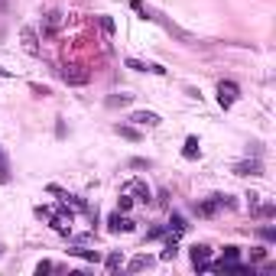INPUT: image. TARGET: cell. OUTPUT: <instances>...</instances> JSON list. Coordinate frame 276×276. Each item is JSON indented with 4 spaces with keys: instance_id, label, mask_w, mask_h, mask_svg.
<instances>
[{
    "instance_id": "cell-25",
    "label": "cell",
    "mask_w": 276,
    "mask_h": 276,
    "mask_svg": "<svg viewBox=\"0 0 276 276\" xmlns=\"http://www.w3.org/2000/svg\"><path fill=\"white\" fill-rule=\"evenodd\" d=\"M52 205H36V218H39V221H49V218H52Z\"/></svg>"
},
{
    "instance_id": "cell-28",
    "label": "cell",
    "mask_w": 276,
    "mask_h": 276,
    "mask_svg": "<svg viewBox=\"0 0 276 276\" xmlns=\"http://www.w3.org/2000/svg\"><path fill=\"white\" fill-rule=\"evenodd\" d=\"M97 23H101V30H104L107 36L114 32V20H111V16H101V20H97Z\"/></svg>"
},
{
    "instance_id": "cell-31",
    "label": "cell",
    "mask_w": 276,
    "mask_h": 276,
    "mask_svg": "<svg viewBox=\"0 0 276 276\" xmlns=\"http://www.w3.org/2000/svg\"><path fill=\"white\" fill-rule=\"evenodd\" d=\"M250 257H254V260H263V257H266V247H254V250H250Z\"/></svg>"
},
{
    "instance_id": "cell-18",
    "label": "cell",
    "mask_w": 276,
    "mask_h": 276,
    "mask_svg": "<svg viewBox=\"0 0 276 276\" xmlns=\"http://www.w3.org/2000/svg\"><path fill=\"white\" fill-rule=\"evenodd\" d=\"M104 263H107V270H120V266H124V254H120V250H114V254L104 257Z\"/></svg>"
},
{
    "instance_id": "cell-7",
    "label": "cell",
    "mask_w": 276,
    "mask_h": 276,
    "mask_svg": "<svg viewBox=\"0 0 276 276\" xmlns=\"http://www.w3.org/2000/svg\"><path fill=\"white\" fill-rule=\"evenodd\" d=\"M124 65L127 68H133V72H153V75H166V68L156 62H140V59H124Z\"/></svg>"
},
{
    "instance_id": "cell-4",
    "label": "cell",
    "mask_w": 276,
    "mask_h": 276,
    "mask_svg": "<svg viewBox=\"0 0 276 276\" xmlns=\"http://www.w3.org/2000/svg\"><path fill=\"white\" fill-rule=\"evenodd\" d=\"M237 97L241 95H237V85H234V81H221V85H218V104H221L224 111H227Z\"/></svg>"
},
{
    "instance_id": "cell-24",
    "label": "cell",
    "mask_w": 276,
    "mask_h": 276,
    "mask_svg": "<svg viewBox=\"0 0 276 276\" xmlns=\"http://www.w3.org/2000/svg\"><path fill=\"white\" fill-rule=\"evenodd\" d=\"M250 211H254L257 218H273V214H276V205L266 202V205H260V208H250Z\"/></svg>"
},
{
    "instance_id": "cell-13",
    "label": "cell",
    "mask_w": 276,
    "mask_h": 276,
    "mask_svg": "<svg viewBox=\"0 0 276 276\" xmlns=\"http://www.w3.org/2000/svg\"><path fill=\"white\" fill-rule=\"evenodd\" d=\"M23 49H26V52H39V43H36V30H32V26H23Z\"/></svg>"
},
{
    "instance_id": "cell-26",
    "label": "cell",
    "mask_w": 276,
    "mask_h": 276,
    "mask_svg": "<svg viewBox=\"0 0 276 276\" xmlns=\"http://www.w3.org/2000/svg\"><path fill=\"white\" fill-rule=\"evenodd\" d=\"M30 91H32L36 97H49V95H52V88H46V85H36V81H30Z\"/></svg>"
},
{
    "instance_id": "cell-3",
    "label": "cell",
    "mask_w": 276,
    "mask_h": 276,
    "mask_svg": "<svg viewBox=\"0 0 276 276\" xmlns=\"http://www.w3.org/2000/svg\"><path fill=\"white\" fill-rule=\"evenodd\" d=\"M133 227H137V221L127 218L124 211H114L111 218H107V231H114V234H130Z\"/></svg>"
},
{
    "instance_id": "cell-22",
    "label": "cell",
    "mask_w": 276,
    "mask_h": 276,
    "mask_svg": "<svg viewBox=\"0 0 276 276\" xmlns=\"http://www.w3.org/2000/svg\"><path fill=\"white\" fill-rule=\"evenodd\" d=\"M130 208H133V198H130V192H120V198H117V211L127 214Z\"/></svg>"
},
{
    "instance_id": "cell-27",
    "label": "cell",
    "mask_w": 276,
    "mask_h": 276,
    "mask_svg": "<svg viewBox=\"0 0 276 276\" xmlns=\"http://www.w3.org/2000/svg\"><path fill=\"white\" fill-rule=\"evenodd\" d=\"M166 231H169V224H160V227H153V231H146V237H149V241H156V237H162Z\"/></svg>"
},
{
    "instance_id": "cell-16",
    "label": "cell",
    "mask_w": 276,
    "mask_h": 276,
    "mask_svg": "<svg viewBox=\"0 0 276 276\" xmlns=\"http://www.w3.org/2000/svg\"><path fill=\"white\" fill-rule=\"evenodd\" d=\"M10 179H13V172H10V160H7V153H3V146H0V185H7Z\"/></svg>"
},
{
    "instance_id": "cell-33",
    "label": "cell",
    "mask_w": 276,
    "mask_h": 276,
    "mask_svg": "<svg viewBox=\"0 0 276 276\" xmlns=\"http://www.w3.org/2000/svg\"><path fill=\"white\" fill-rule=\"evenodd\" d=\"M0 257H3V244H0Z\"/></svg>"
},
{
    "instance_id": "cell-9",
    "label": "cell",
    "mask_w": 276,
    "mask_h": 276,
    "mask_svg": "<svg viewBox=\"0 0 276 276\" xmlns=\"http://www.w3.org/2000/svg\"><path fill=\"white\" fill-rule=\"evenodd\" d=\"M208 257H211V247L208 244H195L192 247V263H195V270H198L202 263H208Z\"/></svg>"
},
{
    "instance_id": "cell-14",
    "label": "cell",
    "mask_w": 276,
    "mask_h": 276,
    "mask_svg": "<svg viewBox=\"0 0 276 276\" xmlns=\"http://www.w3.org/2000/svg\"><path fill=\"white\" fill-rule=\"evenodd\" d=\"M68 254H72V257H81V260H88V263H97V260H101L97 250H88V247H81V244H75Z\"/></svg>"
},
{
    "instance_id": "cell-1",
    "label": "cell",
    "mask_w": 276,
    "mask_h": 276,
    "mask_svg": "<svg viewBox=\"0 0 276 276\" xmlns=\"http://www.w3.org/2000/svg\"><path fill=\"white\" fill-rule=\"evenodd\" d=\"M49 224H52V231H59L62 237H68V234H72V224H75V214L68 211V205H62V208H55L52 211Z\"/></svg>"
},
{
    "instance_id": "cell-2",
    "label": "cell",
    "mask_w": 276,
    "mask_h": 276,
    "mask_svg": "<svg viewBox=\"0 0 276 276\" xmlns=\"http://www.w3.org/2000/svg\"><path fill=\"white\" fill-rule=\"evenodd\" d=\"M149 20L162 23V30L169 32V36H176V39H182V43H195V36H192V32H185V30H182V26H176V23H172V20H166L162 13H153V10H149Z\"/></svg>"
},
{
    "instance_id": "cell-8",
    "label": "cell",
    "mask_w": 276,
    "mask_h": 276,
    "mask_svg": "<svg viewBox=\"0 0 276 276\" xmlns=\"http://www.w3.org/2000/svg\"><path fill=\"white\" fill-rule=\"evenodd\" d=\"M62 13L59 10H52V13H46V20H43V36H55L59 32V26H62Z\"/></svg>"
},
{
    "instance_id": "cell-5",
    "label": "cell",
    "mask_w": 276,
    "mask_h": 276,
    "mask_svg": "<svg viewBox=\"0 0 276 276\" xmlns=\"http://www.w3.org/2000/svg\"><path fill=\"white\" fill-rule=\"evenodd\" d=\"M130 120H133V124H140V127H160V124H162V117L156 114V111H133V114H130Z\"/></svg>"
},
{
    "instance_id": "cell-12",
    "label": "cell",
    "mask_w": 276,
    "mask_h": 276,
    "mask_svg": "<svg viewBox=\"0 0 276 276\" xmlns=\"http://www.w3.org/2000/svg\"><path fill=\"white\" fill-rule=\"evenodd\" d=\"M182 156H185V160H198V156H202V146H198V137H185V146H182Z\"/></svg>"
},
{
    "instance_id": "cell-10",
    "label": "cell",
    "mask_w": 276,
    "mask_h": 276,
    "mask_svg": "<svg viewBox=\"0 0 276 276\" xmlns=\"http://www.w3.org/2000/svg\"><path fill=\"white\" fill-rule=\"evenodd\" d=\"M62 78H65V85H85V81H88V72H75V65H72V68L65 65V68H62Z\"/></svg>"
},
{
    "instance_id": "cell-19",
    "label": "cell",
    "mask_w": 276,
    "mask_h": 276,
    "mask_svg": "<svg viewBox=\"0 0 276 276\" xmlns=\"http://www.w3.org/2000/svg\"><path fill=\"white\" fill-rule=\"evenodd\" d=\"M117 133H120V137H124V140H140V130L137 127H127V124H117Z\"/></svg>"
},
{
    "instance_id": "cell-11",
    "label": "cell",
    "mask_w": 276,
    "mask_h": 276,
    "mask_svg": "<svg viewBox=\"0 0 276 276\" xmlns=\"http://www.w3.org/2000/svg\"><path fill=\"white\" fill-rule=\"evenodd\" d=\"M124 192H130V195H140V202H149V195H153V192H149V185H146V182H140V179H133Z\"/></svg>"
},
{
    "instance_id": "cell-29",
    "label": "cell",
    "mask_w": 276,
    "mask_h": 276,
    "mask_svg": "<svg viewBox=\"0 0 276 276\" xmlns=\"http://www.w3.org/2000/svg\"><path fill=\"white\" fill-rule=\"evenodd\" d=\"M149 166H153L149 160H130V169H149Z\"/></svg>"
},
{
    "instance_id": "cell-15",
    "label": "cell",
    "mask_w": 276,
    "mask_h": 276,
    "mask_svg": "<svg viewBox=\"0 0 276 276\" xmlns=\"http://www.w3.org/2000/svg\"><path fill=\"white\" fill-rule=\"evenodd\" d=\"M153 263H156V260H153V257H146V254H143V257H133V260H130V263H127V270H130V273H140V270H149V266H153Z\"/></svg>"
},
{
    "instance_id": "cell-20",
    "label": "cell",
    "mask_w": 276,
    "mask_h": 276,
    "mask_svg": "<svg viewBox=\"0 0 276 276\" xmlns=\"http://www.w3.org/2000/svg\"><path fill=\"white\" fill-rule=\"evenodd\" d=\"M185 227H189V224H185V218H182V214H172V218H169V231H172V234H182Z\"/></svg>"
},
{
    "instance_id": "cell-6",
    "label": "cell",
    "mask_w": 276,
    "mask_h": 276,
    "mask_svg": "<svg viewBox=\"0 0 276 276\" xmlns=\"http://www.w3.org/2000/svg\"><path fill=\"white\" fill-rule=\"evenodd\" d=\"M234 176H263V162L260 160H244L234 166Z\"/></svg>"
},
{
    "instance_id": "cell-21",
    "label": "cell",
    "mask_w": 276,
    "mask_h": 276,
    "mask_svg": "<svg viewBox=\"0 0 276 276\" xmlns=\"http://www.w3.org/2000/svg\"><path fill=\"white\" fill-rule=\"evenodd\" d=\"M130 101H133L130 95H111V97H107V107H127Z\"/></svg>"
},
{
    "instance_id": "cell-17",
    "label": "cell",
    "mask_w": 276,
    "mask_h": 276,
    "mask_svg": "<svg viewBox=\"0 0 276 276\" xmlns=\"http://www.w3.org/2000/svg\"><path fill=\"white\" fill-rule=\"evenodd\" d=\"M195 211L202 214V218H214V214H218V202H214V195H211V198H208V202L195 205Z\"/></svg>"
},
{
    "instance_id": "cell-23",
    "label": "cell",
    "mask_w": 276,
    "mask_h": 276,
    "mask_svg": "<svg viewBox=\"0 0 276 276\" xmlns=\"http://www.w3.org/2000/svg\"><path fill=\"white\" fill-rule=\"evenodd\" d=\"M257 234H260L263 241H270V244L276 241V227H273V224H260V227H257Z\"/></svg>"
},
{
    "instance_id": "cell-30",
    "label": "cell",
    "mask_w": 276,
    "mask_h": 276,
    "mask_svg": "<svg viewBox=\"0 0 276 276\" xmlns=\"http://www.w3.org/2000/svg\"><path fill=\"white\" fill-rule=\"evenodd\" d=\"M49 270H55V266H52V263H49V260H43V263L36 266V273H39V276H43V273H49Z\"/></svg>"
},
{
    "instance_id": "cell-32",
    "label": "cell",
    "mask_w": 276,
    "mask_h": 276,
    "mask_svg": "<svg viewBox=\"0 0 276 276\" xmlns=\"http://www.w3.org/2000/svg\"><path fill=\"white\" fill-rule=\"evenodd\" d=\"M0 78H13V72H10V68H3V65H0Z\"/></svg>"
}]
</instances>
